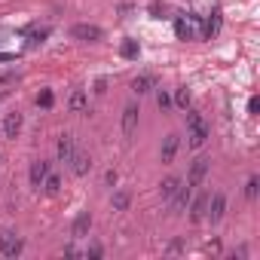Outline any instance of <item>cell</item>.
<instances>
[{"mask_svg": "<svg viewBox=\"0 0 260 260\" xmlns=\"http://www.w3.org/2000/svg\"><path fill=\"white\" fill-rule=\"evenodd\" d=\"M187 125H190V147H202L208 141V125L202 119L199 110H190L187 113Z\"/></svg>", "mask_w": 260, "mask_h": 260, "instance_id": "cell-1", "label": "cell"}, {"mask_svg": "<svg viewBox=\"0 0 260 260\" xmlns=\"http://www.w3.org/2000/svg\"><path fill=\"white\" fill-rule=\"evenodd\" d=\"M223 214H226V196H223V193H214V196H208V211H205V220L217 223Z\"/></svg>", "mask_w": 260, "mask_h": 260, "instance_id": "cell-2", "label": "cell"}, {"mask_svg": "<svg viewBox=\"0 0 260 260\" xmlns=\"http://www.w3.org/2000/svg\"><path fill=\"white\" fill-rule=\"evenodd\" d=\"M22 248V239H16L13 233H0V257H19Z\"/></svg>", "mask_w": 260, "mask_h": 260, "instance_id": "cell-3", "label": "cell"}, {"mask_svg": "<svg viewBox=\"0 0 260 260\" xmlns=\"http://www.w3.org/2000/svg\"><path fill=\"white\" fill-rule=\"evenodd\" d=\"M190 199H193V187H190V184H187V187H178L175 196L169 199V202H172V214H184L187 205H190Z\"/></svg>", "mask_w": 260, "mask_h": 260, "instance_id": "cell-4", "label": "cell"}, {"mask_svg": "<svg viewBox=\"0 0 260 260\" xmlns=\"http://www.w3.org/2000/svg\"><path fill=\"white\" fill-rule=\"evenodd\" d=\"M71 37L86 40V43H98V40H101V28H98V25H74V28H71Z\"/></svg>", "mask_w": 260, "mask_h": 260, "instance_id": "cell-5", "label": "cell"}, {"mask_svg": "<svg viewBox=\"0 0 260 260\" xmlns=\"http://www.w3.org/2000/svg\"><path fill=\"white\" fill-rule=\"evenodd\" d=\"M208 166H211V159H208V156H199V159L190 166V178H187V184H190V187H199L202 178L208 175Z\"/></svg>", "mask_w": 260, "mask_h": 260, "instance_id": "cell-6", "label": "cell"}, {"mask_svg": "<svg viewBox=\"0 0 260 260\" xmlns=\"http://www.w3.org/2000/svg\"><path fill=\"white\" fill-rule=\"evenodd\" d=\"M135 128H138V104H128V107L122 110V135L132 138Z\"/></svg>", "mask_w": 260, "mask_h": 260, "instance_id": "cell-7", "label": "cell"}, {"mask_svg": "<svg viewBox=\"0 0 260 260\" xmlns=\"http://www.w3.org/2000/svg\"><path fill=\"white\" fill-rule=\"evenodd\" d=\"M68 162H71V169H74L77 178H83V175L92 169V156H89V153H77V150H74V156H71Z\"/></svg>", "mask_w": 260, "mask_h": 260, "instance_id": "cell-8", "label": "cell"}, {"mask_svg": "<svg viewBox=\"0 0 260 260\" xmlns=\"http://www.w3.org/2000/svg\"><path fill=\"white\" fill-rule=\"evenodd\" d=\"M208 196H211V193H202V196L190 199V202H193V211H190V220H193V223H202V220H205V211H208Z\"/></svg>", "mask_w": 260, "mask_h": 260, "instance_id": "cell-9", "label": "cell"}, {"mask_svg": "<svg viewBox=\"0 0 260 260\" xmlns=\"http://www.w3.org/2000/svg\"><path fill=\"white\" fill-rule=\"evenodd\" d=\"M46 175H49V162H46V159L31 162V187H43Z\"/></svg>", "mask_w": 260, "mask_h": 260, "instance_id": "cell-10", "label": "cell"}, {"mask_svg": "<svg viewBox=\"0 0 260 260\" xmlns=\"http://www.w3.org/2000/svg\"><path fill=\"white\" fill-rule=\"evenodd\" d=\"M89 226H92V214H89V211H80L77 220H74V226H71V236H74V239H83V236L89 233Z\"/></svg>", "mask_w": 260, "mask_h": 260, "instance_id": "cell-11", "label": "cell"}, {"mask_svg": "<svg viewBox=\"0 0 260 260\" xmlns=\"http://www.w3.org/2000/svg\"><path fill=\"white\" fill-rule=\"evenodd\" d=\"M19 132H22V113H7V119H4V135L7 138H19Z\"/></svg>", "mask_w": 260, "mask_h": 260, "instance_id": "cell-12", "label": "cell"}, {"mask_svg": "<svg viewBox=\"0 0 260 260\" xmlns=\"http://www.w3.org/2000/svg\"><path fill=\"white\" fill-rule=\"evenodd\" d=\"M178 147H181V138H178V135H169V138L162 141V162H172L175 153H178Z\"/></svg>", "mask_w": 260, "mask_h": 260, "instance_id": "cell-13", "label": "cell"}, {"mask_svg": "<svg viewBox=\"0 0 260 260\" xmlns=\"http://www.w3.org/2000/svg\"><path fill=\"white\" fill-rule=\"evenodd\" d=\"M71 156H74V135H61L58 138V159L68 162Z\"/></svg>", "mask_w": 260, "mask_h": 260, "instance_id": "cell-14", "label": "cell"}, {"mask_svg": "<svg viewBox=\"0 0 260 260\" xmlns=\"http://www.w3.org/2000/svg\"><path fill=\"white\" fill-rule=\"evenodd\" d=\"M68 107H71L74 113H83V110L89 107V98H86V92H74V95H71V101H68Z\"/></svg>", "mask_w": 260, "mask_h": 260, "instance_id": "cell-15", "label": "cell"}, {"mask_svg": "<svg viewBox=\"0 0 260 260\" xmlns=\"http://www.w3.org/2000/svg\"><path fill=\"white\" fill-rule=\"evenodd\" d=\"M128 205H132V193H128V190L113 193V211H125Z\"/></svg>", "mask_w": 260, "mask_h": 260, "instance_id": "cell-16", "label": "cell"}, {"mask_svg": "<svg viewBox=\"0 0 260 260\" xmlns=\"http://www.w3.org/2000/svg\"><path fill=\"white\" fill-rule=\"evenodd\" d=\"M178 187H181V178H166V181L159 184V193H162V199H172Z\"/></svg>", "mask_w": 260, "mask_h": 260, "instance_id": "cell-17", "label": "cell"}, {"mask_svg": "<svg viewBox=\"0 0 260 260\" xmlns=\"http://www.w3.org/2000/svg\"><path fill=\"white\" fill-rule=\"evenodd\" d=\"M217 31H220V13H217V10H214V13H211V19H208V22H205V37H208V40H211V37H214V34H217Z\"/></svg>", "mask_w": 260, "mask_h": 260, "instance_id": "cell-18", "label": "cell"}, {"mask_svg": "<svg viewBox=\"0 0 260 260\" xmlns=\"http://www.w3.org/2000/svg\"><path fill=\"white\" fill-rule=\"evenodd\" d=\"M175 31H178V37H181V40H190V37H193V19H190V22L178 19V22H175Z\"/></svg>", "mask_w": 260, "mask_h": 260, "instance_id": "cell-19", "label": "cell"}, {"mask_svg": "<svg viewBox=\"0 0 260 260\" xmlns=\"http://www.w3.org/2000/svg\"><path fill=\"white\" fill-rule=\"evenodd\" d=\"M132 89H135L138 95H147V92L153 89V80H150V77H135V80H132Z\"/></svg>", "mask_w": 260, "mask_h": 260, "instance_id": "cell-20", "label": "cell"}, {"mask_svg": "<svg viewBox=\"0 0 260 260\" xmlns=\"http://www.w3.org/2000/svg\"><path fill=\"white\" fill-rule=\"evenodd\" d=\"M119 52H122V58H138V43L135 40H125L119 46Z\"/></svg>", "mask_w": 260, "mask_h": 260, "instance_id": "cell-21", "label": "cell"}, {"mask_svg": "<svg viewBox=\"0 0 260 260\" xmlns=\"http://www.w3.org/2000/svg\"><path fill=\"white\" fill-rule=\"evenodd\" d=\"M43 187H46V193H58V190H61V178H58V175H46Z\"/></svg>", "mask_w": 260, "mask_h": 260, "instance_id": "cell-22", "label": "cell"}, {"mask_svg": "<svg viewBox=\"0 0 260 260\" xmlns=\"http://www.w3.org/2000/svg\"><path fill=\"white\" fill-rule=\"evenodd\" d=\"M257 193H260V178H251V181L245 184V196H248V199H257Z\"/></svg>", "mask_w": 260, "mask_h": 260, "instance_id": "cell-23", "label": "cell"}, {"mask_svg": "<svg viewBox=\"0 0 260 260\" xmlns=\"http://www.w3.org/2000/svg\"><path fill=\"white\" fill-rule=\"evenodd\" d=\"M175 104L187 110V107H190V92H187V89H178V92H175Z\"/></svg>", "mask_w": 260, "mask_h": 260, "instance_id": "cell-24", "label": "cell"}, {"mask_svg": "<svg viewBox=\"0 0 260 260\" xmlns=\"http://www.w3.org/2000/svg\"><path fill=\"white\" fill-rule=\"evenodd\" d=\"M52 101H55L52 92H40V95H37V104H40V107H52Z\"/></svg>", "mask_w": 260, "mask_h": 260, "instance_id": "cell-25", "label": "cell"}, {"mask_svg": "<svg viewBox=\"0 0 260 260\" xmlns=\"http://www.w3.org/2000/svg\"><path fill=\"white\" fill-rule=\"evenodd\" d=\"M156 104H159L162 110H169V107H172V98H169L166 92H159V95H156Z\"/></svg>", "mask_w": 260, "mask_h": 260, "instance_id": "cell-26", "label": "cell"}, {"mask_svg": "<svg viewBox=\"0 0 260 260\" xmlns=\"http://www.w3.org/2000/svg\"><path fill=\"white\" fill-rule=\"evenodd\" d=\"M257 110H260V98L254 95V98L248 101V113H251V116H257Z\"/></svg>", "mask_w": 260, "mask_h": 260, "instance_id": "cell-27", "label": "cell"}, {"mask_svg": "<svg viewBox=\"0 0 260 260\" xmlns=\"http://www.w3.org/2000/svg\"><path fill=\"white\" fill-rule=\"evenodd\" d=\"M46 34H49V31H34V34H31V43H43Z\"/></svg>", "mask_w": 260, "mask_h": 260, "instance_id": "cell-28", "label": "cell"}, {"mask_svg": "<svg viewBox=\"0 0 260 260\" xmlns=\"http://www.w3.org/2000/svg\"><path fill=\"white\" fill-rule=\"evenodd\" d=\"M86 254H89V257H101V254H104V251H101V245H92V248H89V251H86Z\"/></svg>", "mask_w": 260, "mask_h": 260, "instance_id": "cell-29", "label": "cell"}, {"mask_svg": "<svg viewBox=\"0 0 260 260\" xmlns=\"http://www.w3.org/2000/svg\"><path fill=\"white\" fill-rule=\"evenodd\" d=\"M104 181H107V184H110V187H113V184H116V172H113V169H110V172H107V175H104Z\"/></svg>", "mask_w": 260, "mask_h": 260, "instance_id": "cell-30", "label": "cell"}, {"mask_svg": "<svg viewBox=\"0 0 260 260\" xmlns=\"http://www.w3.org/2000/svg\"><path fill=\"white\" fill-rule=\"evenodd\" d=\"M64 254H68V257H77V254H80V251H77V248H74V245H64Z\"/></svg>", "mask_w": 260, "mask_h": 260, "instance_id": "cell-31", "label": "cell"}, {"mask_svg": "<svg viewBox=\"0 0 260 260\" xmlns=\"http://www.w3.org/2000/svg\"><path fill=\"white\" fill-rule=\"evenodd\" d=\"M4 98H7V95H4V92H0V104H4Z\"/></svg>", "mask_w": 260, "mask_h": 260, "instance_id": "cell-32", "label": "cell"}]
</instances>
